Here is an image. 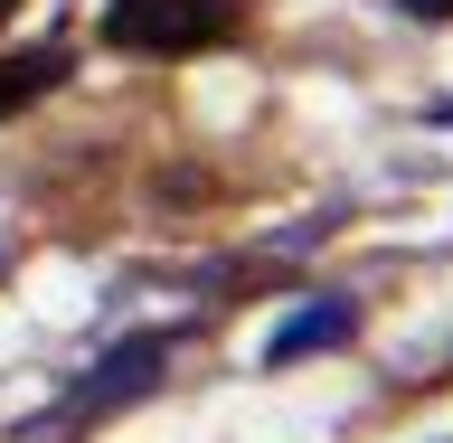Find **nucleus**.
Segmentation results:
<instances>
[{
  "label": "nucleus",
  "instance_id": "39448f33",
  "mask_svg": "<svg viewBox=\"0 0 453 443\" xmlns=\"http://www.w3.org/2000/svg\"><path fill=\"white\" fill-rule=\"evenodd\" d=\"M406 19H453V0H396Z\"/></svg>",
  "mask_w": 453,
  "mask_h": 443
},
{
  "label": "nucleus",
  "instance_id": "f257e3e1",
  "mask_svg": "<svg viewBox=\"0 0 453 443\" xmlns=\"http://www.w3.org/2000/svg\"><path fill=\"white\" fill-rule=\"evenodd\" d=\"M236 38V0H104V48L123 57H198Z\"/></svg>",
  "mask_w": 453,
  "mask_h": 443
},
{
  "label": "nucleus",
  "instance_id": "423d86ee",
  "mask_svg": "<svg viewBox=\"0 0 453 443\" xmlns=\"http://www.w3.org/2000/svg\"><path fill=\"white\" fill-rule=\"evenodd\" d=\"M10 19H19V0H0V28H10Z\"/></svg>",
  "mask_w": 453,
  "mask_h": 443
},
{
  "label": "nucleus",
  "instance_id": "20e7f679",
  "mask_svg": "<svg viewBox=\"0 0 453 443\" xmlns=\"http://www.w3.org/2000/svg\"><path fill=\"white\" fill-rule=\"evenodd\" d=\"M57 85H66V48H19V57H0V123H10V113H28L38 104V95H57Z\"/></svg>",
  "mask_w": 453,
  "mask_h": 443
},
{
  "label": "nucleus",
  "instance_id": "f03ea898",
  "mask_svg": "<svg viewBox=\"0 0 453 443\" xmlns=\"http://www.w3.org/2000/svg\"><path fill=\"white\" fill-rule=\"evenodd\" d=\"M161 368H170V340H161V331L113 340L104 359L85 368V387H76V406L57 416V434H76V424H104V416H123V406H142V396L161 387Z\"/></svg>",
  "mask_w": 453,
  "mask_h": 443
},
{
  "label": "nucleus",
  "instance_id": "7ed1b4c3",
  "mask_svg": "<svg viewBox=\"0 0 453 443\" xmlns=\"http://www.w3.org/2000/svg\"><path fill=\"white\" fill-rule=\"evenodd\" d=\"M349 340H359V311L340 302V293H321V302H303V311L274 331V349H265V359L293 368V359H311V349H349Z\"/></svg>",
  "mask_w": 453,
  "mask_h": 443
}]
</instances>
